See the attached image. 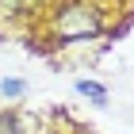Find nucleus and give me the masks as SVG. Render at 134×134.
<instances>
[{
  "instance_id": "nucleus-3",
  "label": "nucleus",
  "mask_w": 134,
  "mask_h": 134,
  "mask_svg": "<svg viewBox=\"0 0 134 134\" xmlns=\"http://www.w3.org/2000/svg\"><path fill=\"white\" fill-rule=\"evenodd\" d=\"M77 92L84 96V100H92V103H107V88L96 81H77Z\"/></svg>"
},
{
  "instance_id": "nucleus-1",
  "label": "nucleus",
  "mask_w": 134,
  "mask_h": 134,
  "mask_svg": "<svg viewBox=\"0 0 134 134\" xmlns=\"http://www.w3.org/2000/svg\"><path fill=\"white\" fill-rule=\"evenodd\" d=\"M103 31V15L96 4H88V0H69V4H62L58 8V15H54V35L65 42H81V38H92V35Z\"/></svg>"
},
{
  "instance_id": "nucleus-2",
  "label": "nucleus",
  "mask_w": 134,
  "mask_h": 134,
  "mask_svg": "<svg viewBox=\"0 0 134 134\" xmlns=\"http://www.w3.org/2000/svg\"><path fill=\"white\" fill-rule=\"evenodd\" d=\"M0 134H27V119L19 111H0Z\"/></svg>"
},
{
  "instance_id": "nucleus-4",
  "label": "nucleus",
  "mask_w": 134,
  "mask_h": 134,
  "mask_svg": "<svg viewBox=\"0 0 134 134\" xmlns=\"http://www.w3.org/2000/svg\"><path fill=\"white\" fill-rule=\"evenodd\" d=\"M0 92L8 96V100H19V96L27 92V81H15V77H8V81L0 84Z\"/></svg>"
}]
</instances>
